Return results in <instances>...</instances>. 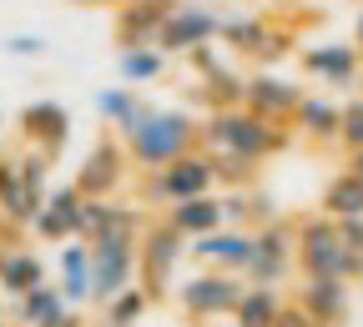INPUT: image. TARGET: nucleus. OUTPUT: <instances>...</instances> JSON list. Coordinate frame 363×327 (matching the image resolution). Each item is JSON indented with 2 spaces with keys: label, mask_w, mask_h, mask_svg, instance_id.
<instances>
[{
  "label": "nucleus",
  "mask_w": 363,
  "mask_h": 327,
  "mask_svg": "<svg viewBox=\"0 0 363 327\" xmlns=\"http://www.w3.org/2000/svg\"><path fill=\"white\" fill-rule=\"evenodd\" d=\"M293 142H298L293 121H267V116H257L247 106L202 116V151H212V156H242V161L262 166L272 156H283Z\"/></svg>",
  "instance_id": "1"
},
{
  "label": "nucleus",
  "mask_w": 363,
  "mask_h": 327,
  "mask_svg": "<svg viewBox=\"0 0 363 327\" xmlns=\"http://www.w3.org/2000/svg\"><path fill=\"white\" fill-rule=\"evenodd\" d=\"M116 136L126 142L131 166L147 176V171L172 166L177 156H187L192 147H202V121H197L192 111H177V106H152V101H147V111L136 116L126 131H116Z\"/></svg>",
  "instance_id": "2"
},
{
  "label": "nucleus",
  "mask_w": 363,
  "mask_h": 327,
  "mask_svg": "<svg viewBox=\"0 0 363 327\" xmlns=\"http://www.w3.org/2000/svg\"><path fill=\"white\" fill-rule=\"evenodd\" d=\"M242 292H247V277L202 267V272H187V277L177 282L172 302L182 307V317H187V322H222V317L238 312Z\"/></svg>",
  "instance_id": "3"
},
{
  "label": "nucleus",
  "mask_w": 363,
  "mask_h": 327,
  "mask_svg": "<svg viewBox=\"0 0 363 327\" xmlns=\"http://www.w3.org/2000/svg\"><path fill=\"white\" fill-rule=\"evenodd\" d=\"M131 231H101V237H91V302L106 307L116 292L136 287L142 282V252H136Z\"/></svg>",
  "instance_id": "4"
},
{
  "label": "nucleus",
  "mask_w": 363,
  "mask_h": 327,
  "mask_svg": "<svg viewBox=\"0 0 363 327\" xmlns=\"http://www.w3.org/2000/svg\"><path fill=\"white\" fill-rule=\"evenodd\" d=\"M217 192V166H212V151L192 147L187 156H177L172 166L162 171H147L142 176V207H177V202H187V197H212Z\"/></svg>",
  "instance_id": "5"
},
{
  "label": "nucleus",
  "mask_w": 363,
  "mask_h": 327,
  "mask_svg": "<svg viewBox=\"0 0 363 327\" xmlns=\"http://www.w3.org/2000/svg\"><path fill=\"white\" fill-rule=\"evenodd\" d=\"M136 252H142V282H136V287H147L152 302L172 297L177 282H182L177 272H182V262H187V237H182V231L162 217V222H147V226H142Z\"/></svg>",
  "instance_id": "6"
},
{
  "label": "nucleus",
  "mask_w": 363,
  "mask_h": 327,
  "mask_svg": "<svg viewBox=\"0 0 363 327\" xmlns=\"http://www.w3.org/2000/svg\"><path fill=\"white\" fill-rule=\"evenodd\" d=\"M298 272V222L278 217L252 231V262H247V282L252 287H283Z\"/></svg>",
  "instance_id": "7"
},
{
  "label": "nucleus",
  "mask_w": 363,
  "mask_h": 327,
  "mask_svg": "<svg viewBox=\"0 0 363 327\" xmlns=\"http://www.w3.org/2000/svg\"><path fill=\"white\" fill-rule=\"evenodd\" d=\"M298 277H338V282H348V247L338 237V222L323 212L298 222Z\"/></svg>",
  "instance_id": "8"
},
{
  "label": "nucleus",
  "mask_w": 363,
  "mask_h": 327,
  "mask_svg": "<svg viewBox=\"0 0 363 327\" xmlns=\"http://www.w3.org/2000/svg\"><path fill=\"white\" fill-rule=\"evenodd\" d=\"M217 35H222V11L202 6V0H177L172 21L162 25L157 51H167V56H187V51H197V45H212Z\"/></svg>",
  "instance_id": "9"
},
{
  "label": "nucleus",
  "mask_w": 363,
  "mask_h": 327,
  "mask_svg": "<svg viewBox=\"0 0 363 327\" xmlns=\"http://www.w3.org/2000/svg\"><path fill=\"white\" fill-rule=\"evenodd\" d=\"M126 171H131L126 142H121V136H101V142L86 151V161H81V171L71 181L81 186V197H116Z\"/></svg>",
  "instance_id": "10"
},
{
  "label": "nucleus",
  "mask_w": 363,
  "mask_h": 327,
  "mask_svg": "<svg viewBox=\"0 0 363 327\" xmlns=\"http://www.w3.org/2000/svg\"><path fill=\"white\" fill-rule=\"evenodd\" d=\"M298 61H303L308 76H318L323 86H338V91H348V86L363 81V51H358L353 40H318V45H303Z\"/></svg>",
  "instance_id": "11"
},
{
  "label": "nucleus",
  "mask_w": 363,
  "mask_h": 327,
  "mask_svg": "<svg viewBox=\"0 0 363 327\" xmlns=\"http://www.w3.org/2000/svg\"><path fill=\"white\" fill-rule=\"evenodd\" d=\"M187 257L202 262V267H217V272H238L247 277V262H252V231L247 226H217L207 237H192L187 242Z\"/></svg>",
  "instance_id": "12"
},
{
  "label": "nucleus",
  "mask_w": 363,
  "mask_h": 327,
  "mask_svg": "<svg viewBox=\"0 0 363 327\" xmlns=\"http://www.w3.org/2000/svg\"><path fill=\"white\" fill-rule=\"evenodd\" d=\"M81 207H86V197H81L76 181L51 186V192H45V207L30 222V231H35L40 242H71L76 231H81Z\"/></svg>",
  "instance_id": "13"
},
{
  "label": "nucleus",
  "mask_w": 363,
  "mask_h": 327,
  "mask_svg": "<svg viewBox=\"0 0 363 327\" xmlns=\"http://www.w3.org/2000/svg\"><path fill=\"white\" fill-rule=\"evenodd\" d=\"M172 11H177V0H126V6H116V40H121V51L157 45L162 25L172 21Z\"/></svg>",
  "instance_id": "14"
},
{
  "label": "nucleus",
  "mask_w": 363,
  "mask_h": 327,
  "mask_svg": "<svg viewBox=\"0 0 363 327\" xmlns=\"http://www.w3.org/2000/svg\"><path fill=\"white\" fill-rule=\"evenodd\" d=\"M242 106L267 116V121H293V111L303 106V86H293L278 71H257V76H247V101Z\"/></svg>",
  "instance_id": "15"
},
{
  "label": "nucleus",
  "mask_w": 363,
  "mask_h": 327,
  "mask_svg": "<svg viewBox=\"0 0 363 327\" xmlns=\"http://www.w3.org/2000/svg\"><path fill=\"white\" fill-rule=\"evenodd\" d=\"M21 136L30 147L61 156L71 142V111L61 101H30V106H21Z\"/></svg>",
  "instance_id": "16"
},
{
  "label": "nucleus",
  "mask_w": 363,
  "mask_h": 327,
  "mask_svg": "<svg viewBox=\"0 0 363 327\" xmlns=\"http://www.w3.org/2000/svg\"><path fill=\"white\" fill-rule=\"evenodd\" d=\"M298 307L318 327H343L348 322V282H338V277H303L298 282Z\"/></svg>",
  "instance_id": "17"
},
{
  "label": "nucleus",
  "mask_w": 363,
  "mask_h": 327,
  "mask_svg": "<svg viewBox=\"0 0 363 327\" xmlns=\"http://www.w3.org/2000/svg\"><path fill=\"white\" fill-rule=\"evenodd\" d=\"M338 126H343V106L328 96H303V106L293 111V131L313 147H338Z\"/></svg>",
  "instance_id": "18"
},
{
  "label": "nucleus",
  "mask_w": 363,
  "mask_h": 327,
  "mask_svg": "<svg viewBox=\"0 0 363 327\" xmlns=\"http://www.w3.org/2000/svg\"><path fill=\"white\" fill-rule=\"evenodd\" d=\"M182 237H207V231H217V226H227V217H222V192H212V197H187V202H177V207H167L162 212Z\"/></svg>",
  "instance_id": "19"
},
{
  "label": "nucleus",
  "mask_w": 363,
  "mask_h": 327,
  "mask_svg": "<svg viewBox=\"0 0 363 327\" xmlns=\"http://www.w3.org/2000/svg\"><path fill=\"white\" fill-rule=\"evenodd\" d=\"M56 267H61V292H66V302L71 307H81V302H91V242L86 237H71V242H61V257H56Z\"/></svg>",
  "instance_id": "20"
},
{
  "label": "nucleus",
  "mask_w": 363,
  "mask_h": 327,
  "mask_svg": "<svg viewBox=\"0 0 363 327\" xmlns=\"http://www.w3.org/2000/svg\"><path fill=\"white\" fill-rule=\"evenodd\" d=\"M40 282H51V277H45V262L30 247H0V287H6V297H26Z\"/></svg>",
  "instance_id": "21"
},
{
  "label": "nucleus",
  "mask_w": 363,
  "mask_h": 327,
  "mask_svg": "<svg viewBox=\"0 0 363 327\" xmlns=\"http://www.w3.org/2000/svg\"><path fill=\"white\" fill-rule=\"evenodd\" d=\"M71 302H66V292H61V282H40V287H30L26 297H11V322H21V327H45L51 317H61Z\"/></svg>",
  "instance_id": "22"
},
{
  "label": "nucleus",
  "mask_w": 363,
  "mask_h": 327,
  "mask_svg": "<svg viewBox=\"0 0 363 327\" xmlns=\"http://www.w3.org/2000/svg\"><path fill=\"white\" fill-rule=\"evenodd\" d=\"M318 212L323 217H363V176L353 171V166H343V171H333L328 176V186H323V202H318Z\"/></svg>",
  "instance_id": "23"
},
{
  "label": "nucleus",
  "mask_w": 363,
  "mask_h": 327,
  "mask_svg": "<svg viewBox=\"0 0 363 327\" xmlns=\"http://www.w3.org/2000/svg\"><path fill=\"white\" fill-rule=\"evenodd\" d=\"M197 101H202L207 111H233V106H242V101H247V76L217 66L212 76L197 81Z\"/></svg>",
  "instance_id": "24"
},
{
  "label": "nucleus",
  "mask_w": 363,
  "mask_h": 327,
  "mask_svg": "<svg viewBox=\"0 0 363 327\" xmlns=\"http://www.w3.org/2000/svg\"><path fill=\"white\" fill-rule=\"evenodd\" d=\"M283 292L278 287H252L247 282V292H242V302H238V312H233V327H278V317H283Z\"/></svg>",
  "instance_id": "25"
},
{
  "label": "nucleus",
  "mask_w": 363,
  "mask_h": 327,
  "mask_svg": "<svg viewBox=\"0 0 363 327\" xmlns=\"http://www.w3.org/2000/svg\"><path fill=\"white\" fill-rule=\"evenodd\" d=\"M142 111H147V101H142V91H136V86H106V91H96V116L106 126H116V131H126Z\"/></svg>",
  "instance_id": "26"
},
{
  "label": "nucleus",
  "mask_w": 363,
  "mask_h": 327,
  "mask_svg": "<svg viewBox=\"0 0 363 327\" xmlns=\"http://www.w3.org/2000/svg\"><path fill=\"white\" fill-rule=\"evenodd\" d=\"M267 35H272V25L262 16H222V35L217 40H227L242 56H262L267 51Z\"/></svg>",
  "instance_id": "27"
},
{
  "label": "nucleus",
  "mask_w": 363,
  "mask_h": 327,
  "mask_svg": "<svg viewBox=\"0 0 363 327\" xmlns=\"http://www.w3.org/2000/svg\"><path fill=\"white\" fill-rule=\"evenodd\" d=\"M45 207V192H35V186H26L21 176L6 186V197H0V222H11V226H30L35 222V212Z\"/></svg>",
  "instance_id": "28"
},
{
  "label": "nucleus",
  "mask_w": 363,
  "mask_h": 327,
  "mask_svg": "<svg viewBox=\"0 0 363 327\" xmlns=\"http://www.w3.org/2000/svg\"><path fill=\"white\" fill-rule=\"evenodd\" d=\"M116 66H121V76L131 86H152L167 71V51H157V45H136V51H121L116 56Z\"/></svg>",
  "instance_id": "29"
},
{
  "label": "nucleus",
  "mask_w": 363,
  "mask_h": 327,
  "mask_svg": "<svg viewBox=\"0 0 363 327\" xmlns=\"http://www.w3.org/2000/svg\"><path fill=\"white\" fill-rule=\"evenodd\" d=\"M147 307H152L147 287H126V292H116V297L101 307V327H136V322L147 317Z\"/></svg>",
  "instance_id": "30"
},
{
  "label": "nucleus",
  "mask_w": 363,
  "mask_h": 327,
  "mask_svg": "<svg viewBox=\"0 0 363 327\" xmlns=\"http://www.w3.org/2000/svg\"><path fill=\"white\" fill-rule=\"evenodd\" d=\"M217 166V186H227V192H247V186H257V161H242V156H212Z\"/></svg>",
  "instance_id": "31"
},
{
  "label": "nucleus",
  "mask_w": 363,
  "mask_h": 327,
  "mask_svg": "<svg viewBox=\"0 0 363 327\" xmlns=\"http://www.w3.org/2000/svg\"><path fill=\"white\" fill-rule=\"evenodd\" d=\"M51 151H40V147H30L26 156H16V176L26 181V186H35V192H51Z\"/></svg>",
  "instance_id": "32"
},
{
  "label": "nucleus",
  "mask_w": 363,
  "mask_h": 327,
  "mask_svg": "<svg viewBox=\"0 0 363 327\" xmlns=\"http://www.w3.org/2000/svg\"><path fill=\"white\" fill-rule=\"evenodd\" d=\"M338 147H343L348 156H353V151H363V91L343 101V126H338Z\"/></svg>",
  "instance_id": "33"
},
{
  "label": "nucleus",
  "mask_w": 363,
  "mask_h": 327,
  "mask_svg": "<svg viewBox=\"0 0 363 327\" xmlns=\"http://www.w3.org/2000/svg\"><path fill=\"white\" fill-rule=\"evenodd\" d=\"M283 212H278V202H272V192H262V186H247V231H257V226H267V222H278Z\"/></svg>",
  "instance_id": "34"
},
{
  "label": "nucleus",
  "mask_w": 363,
  "mask_h": 327,
  "mask_svg": "<svg viewBox=\"0 0 363 327\" xmlns=\"http://www.w3.org/2000/svg\"><path fill=\"white\" fill-rule=\"evenodd\" d=\"M187 66H192L197 76H212V71H217V66H227V61H222L217 45H197V51H187Z\"/></svg>",
  "instance_id": "35"
},
{
  "label": "nucleus",
  "mask_w": 363,
  "mask_h": 327,
  "mask_svg": "<svg viewBox=\"0 0 363 327\" xmlns=\"http://www.w3.org/2000/svg\"><path fill=\"white\" fill-rule=\"evenodd\" d=\"M6 51L21 61H35V56H45V40L40 35H6Z\"/></svg>",
  "instance_id": "36"
},
{
  "label": "nucleus",
  "mask_w": 363,
  "mask_h": 327,
  "mask_svg": "<svg viewBox=\"0 0 363 327\" xmlns=\"http://www.w3.org/2000/svg\"><path fill=\"white\" fill-rule=\"evenodd\" d=\"M222 217H227V226H242L247 222V192H222Z\"/></svg>",
  "instance_id": "37"
},
{
  "label": "nucleus",
  "mask_w": 363,
  "mask_h": 327,
  "mask_svg": "<svg viewBox=\"0 0 363 327\" xmlns=\"http://www.w3.org/2000/svg\"><path fill=\"white\" fill-rule=\"evenodd\" d=\"M338 237L348 252H363V217H338Z\"/></svg>",
  "instance_id": "38"
},
{
  "label": "nucleus",
  "mask_w": 363,
  "mask_h": 327,
  "mask_svg": "<svg viewBox=\"0 0 363 327\" xmlns=\"http://www.w3.org/2000/svg\"><path fill=\"white\" fill-rule=\"evenodd\" d=\"M11 181H16V156H0V197H6Z\"/></svg>",
  "instance_id": "39"
},
{
  "label": "nucleus",
  "mask_w": 363,
  "mask_h": 327,
  "mask_svg": "<svg viewBox=\"0 0 363 327\" xmlns=\"http://www.w3.org/2000/svg\"><path fill=\"white\" fill-rule=\"evenodd\" d=\"M45 327H86V322H81V312H76V307H66L61 317H51V322H45Z\"/></svg>",
  "instance_id": "40"
},
{
  "label": "nucleus",
  "mask_w": 363,
  "mask_h": 327,
  "mask_svg": "<svg viewBox=\"0 0 363 327\" xmlns=\"http://www.w3.org/2000/svg\"><path fill=\"white\" fill-rule=\"evenodd\" d=\"M353 45H358V51H363V11L353 16Z\"/></svg>",
  "instance_id": "41"
},
{
  "label": "nucleus",
  "mask_w": 363,
  "mask_h": 327,
  "mask_svg": "<svg viewBox=\"0 0 363 327\" xmlns=\"http://www.w3.org/2000/svg\"><path fill=\"white\" fill-rule=\"evenodd\" d=\"M348 166H353V171L363 176V151H353V156H348Z\"/></svg>",
  "instance_id": "42"
},
{
  "label": "nucleus",
  "mask_w": 363,
  "mask_h": 327,
  "mask_svg": "<svg viewBox=\"0 0 363 327\" xmlns=\"http://www.w3.org/2000/svg\"><path fill=\"white\" fill-rule=\"evenodd\" d=\"M0 126H6V111H0Z\"/></svg>",
  "instance_id": "43"
},
{
  "label": "nucleus",
  "mask_w": 363,
  "mask_h": 327,
  "mask_svg": "<svg viewBox=\"0 0 363 327\" xmlns=\"http://www.w3.org/2000/svg\"><path fill=\"white\" fill-rule=\"evenodd\" d=\"M0 327H11V322H6V317H0Z\"/></svg>",
  "instance_id": "44"
},
{
  "label": "nucleus",
  "mask_w": 363,
  "mask_h": 327,
  "mask_svg": "<svg viewBox=\"0 0 363 327\" xmlns=\"http://www.w3.org/2000/svg\"><path fill=\"white\" fill-rule=\"evenodd\" d=\"M11 327H21V322H11Z\"/></svg>",
  "instance_id": "45"
},
{
  "label": "nucleus",
  "mask_w": 363,
  "mask_h": 327,
  "mask_svg": "<svg viewBox=\"0 0 363 327\" xmlns=\"http://www.w3.org/2000/svg\"><path fill=\"white\" fill-rule=\"evenodd\" d=\"M358 91H363V81H358Z\"/></svg>",
  "instance_id": "46"
}]
</instances>
